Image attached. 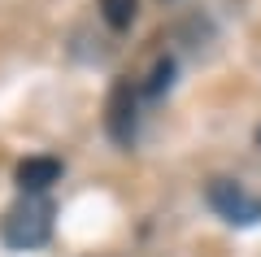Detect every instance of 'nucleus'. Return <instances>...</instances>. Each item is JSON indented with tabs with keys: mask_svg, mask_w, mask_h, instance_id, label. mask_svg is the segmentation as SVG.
Instances as JSON below:
<instances>
[{
	"mask_svg": "<svg viewBox=\"0 0 261 257\" xmlns=\"http://www.w3.org/2000/svg\"><path fill=\"white\" fill-rule=\"evenodd\" d=\"M53 201L44 192H22V201H13L0 218V240L18 253H31V248L48 244L53 236Z\"/></svg>",
	"mask_w": 261,
	"mask_h": 257,
	"instance_id": "obj_1",
	"label": "nucleus"
},
{
	"mask_svg": "<svg viewBox=\"0 0 261 257\" xmlns=\"http://www.w3.org/2000/svg\"><path fill=\"white\" fill-rule=\"evenodd\" d=\"M209 205H214L231 227H252V222H261V196H252L248 188L235 183V179H214V183H209Z\"/></svg>",
	"mask_w": 261,
	"mask_h": 257,
	"instance_id": "obj_2",
	"label": "nucleus"
},
{
	"mask_svg": "<svg viewBox=\"0 0 261 257\" xmlns=\"http://www.w3.org/2000/svg\"><path fill=\"white\" fill-rule=\"evenodd\" d=\"M109 135L118 139V144H130L135 139V87L130 83H118L109 92Z\"/></svg>",
	"mask_w": 261,
	"mask_h": 257,
	"instance_id": "obj_3",
	"label": "nucleus"
},
{
	"mask_svg": "<svg viewBox=\"0 0 261 257\" xmlns=\"http://www.w3.org/2000/svg\"><path fill=\"white\" fill-rule=\"evenodd\" d=\"M13 179H18L22 192H48L61 179V161L57 157H27V161H18Z\"/></svg>",
	"mask_w": 261,
	"mask_h": 257,
	"instance_id": "obj_4",
	"label": "nucleus"
},
{
	"mask_svg": "<svg viewBox=\"0 0 261 257\" xmlns=\"http://www.w3.org/2000/svg\"><path fill=\"white\" fill-rule=\"evenodd\" d=\"M140 13V0H100V18L109 22L113 31H126Z\"/></svg>",
	"mask_w": 261,
	"mask_h": 257,
	"instance_id": "obj_5",
	"label": "nucleus"
},
{
	"mask_svg": "<svg viewBox=\"0 0 261 257\" xmlns=\"http://www.w3.org/2000/svg\"><path fill=\"white\" fill-rule=\"evenodd\" d=\"M170 79H174V61L166 57V61H157V65H152V79L144 83V92H148V96H161V92L170 87Z\"/></svg>",
	"mask_w": 261,
	"mask_h": 257,
	"instance_id": "obj_6",
	"label": "nucleus"
},
{
	"mask_svg": "<svg viewBox=\"0 0 261 257\" xmlns=\"http://www.w3.org/2000/svg\"><path fill=\"white\" fill-rule=\"evenodd\" d=\"M257 144H261V131H257Z\"/></svg>",
	"mask_w": 261,
	"mask_h": 257,
	"instance_id": "obj_7",
	"label": "nucleus"
}]
</instances>
